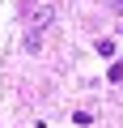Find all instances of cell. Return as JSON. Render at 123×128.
<instances>
[{"instance_id": "7a4b0ae2", "label": "cell", "mask_w": 123, "mask_h": 128, "mask_svg": "<svg viewBox=\"0 0 123 128\" xmlns=\"http://www.w3.org/2000/svg\"><path fill=\"white\" fill-rule=\"evenodd\" d=\"M110 81H123V64H110Z\"/></svg>"}, {"instance_id": "6da1fadb", "label": "cell", "mask_w": 123, "mask_h": 128, "mask_svg": "<svg viewBox=\"0 0 123 128\" xmlns=\"http://www.w3.org/2000/svg\"><path fill=\"white\" fill-rule=\"evenodd\" d=\"M72 124H81V128H89V124H93V115H89V111H77V115H72Z\"/></svg>"}]
</instances>
